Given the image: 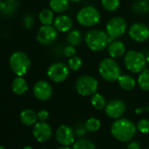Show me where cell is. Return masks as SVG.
<instances>
[{"instance_id": "cell-1", "label": "cell", "mask_w": 149, "mask_h": 149, "mask_svg": "<svg viewBox=\"0 0 149 149\" xmlns=\"http://www.w3.org/2000/svg\"><path fill=\"white\" fill-rule=\"evenodd\" d=\"M137 132L136 125L127 118H117L111 125V133L117 140L128 142L132 139Z\"/></svg>"}, {"instance_id": "cell-2", "label": "cell", "mask_w": 149, "mask_h": 149, "mask_svg": "<svg viewBox=\"0 0 149 149\" xmlns=\"http://www.w3.org/2000/svg\"><path fill=\"white\" fill-rule=\"evenodd\" d=\"M98 73L101 77L109 83L118 81L121 76V68L113 58H104L98 66Z\"/></svg>"}, {"instance_id": "cell-3", "label": "cell", "mask_w": 149, "mask_h": 149, "mask_svg": "<svg viewBox=\"0 0 149 149\" xmlns=\"http://www.w3.org/2000/svg\"><path fill=\"white\" fill-rule=\"evenodd\" d=\"M85 43L88 48L93 52H99L106 48L109 44V36L106 32L99 29H92L85 35Z\"/></svg>"}, {"instance_id": "cell-4", "label": "cell", "mask_w": 149, "mask_h": 149, "mask_svg": "<svg viewBox=\"0 0 149 149\" xmlns=\"http://www.w3.org/2000/svg\"><path fill=\"white\" fill-rule=\"evenodd\" d=\"M124 64L127 70L133 74H138L145 69L146 59L143 53L135 50H130L125 54Z\"/></svg>"}, {"instance_id": "cell-5", "label": "cell", "mask_w": 149, "mask_h": 149, "mask_svg": "<svg viewBox=\"0 0 149 149\" xmlns=\"http://www.w3.org/2000/svg\"><path fill=\"white\" fill-rule=\"evenodd\" d=\"M9 63L12 70L18 77H23L28 72L31 67V60L26 54L21 51L13 53L10 57Z\"/></svg>"}, {"instance_id": "cell-6", "label": "cell", "mask_w": 149, "mask_h": 149, "mask_svg": "<svg viewBox=\"0 0 149 149\" xmlns=\"http://www.w3.org/2000/svg\"><path fill=\"white\" fill-rule=\"evenodd\" d=\"M77 22L85 27H92L101 21V14L99 11L92 6H88L82 8L77 14Z\"/></svg>"}, {"instance_id": "cell-7", "label": "cell", "mask_w": 149, "mask_h": 149, "mask_svg": "<svg viewBox=\"0 0 149 149\" xmlns=\"http://www.w3.org/2000/svg\"><path fill=\"white\" fill-rule=\"evenodd\" d=\"M74 87L79 95L83 97H90L97 93L98 89V82L92 76L84 74L77 80Z\"/></svg>"}, {"instance_id": "cell-8", "label": "cell", "mask_w": 149, "mask_h": 149, "mask_svg": "<svg viewBox=\"0 0 149 149\" xmlns=\"http://www.w3.org/2000/svg\"><path fill=\"white\" fill-rule=\"evenodd\" d=\"M105 29L108 36L114 40L125 33L127 23L122 17H113L107 22Z\"/></svg>"}, {"instance_id": "cell-9", "label": "cell", "mask_w": 149, "mask_h": 149, "mask_svg": "<svg viewBox=\"0 0 149 149\" xmlns=\"http://www.w3.org/2000/svg\"><path fill=\"white\" fill-rule=\"evenodd\" d=\"M47 76L54 83H62L69 76V68L63 62H54L49 66Z\"/></svg>"}, {"instance_id": "cell-10", "label": "cell", "mask_w": 149, "mask_h": 149, "mask_svg": "<svg viewBox=\"0 0 149 149\" xmlns=\"http://www.w3.org/2000/svg\"><path fill=\"white\" fill-rule=\"evenodd\" d=\"M58 37V31L52 25H42L37 33V40L42 45H50L54 43Z\"/></svg>"}, {"instance_id": "cell-11", "label": "cell", "mask_w": 149, "mask_h": 149, "mask_svg": "<svg viewBox=\"0 0 149 149\" xmlns=\"http://www.w3.org/2000/svg\"><path fill=\"white\" fill-rule=\"evenodd\" d=\"M128 34L132 40L142 43L149 39V27L143 23H134L130 26Z\"/></svg>"}, {"instance_id": "cell-12", "label": "cell", "mask_w": 149, "mask_h": 149, "mask_svg": "<svg viewBox=\"0 0 149 149\" xmlns=\"http://www.w3.org/2000/svg\"><path fill=\"white\" fill-rule=\"evenodd\" d=\"M52 133L53 132L51 126L44 121H40L33 125V135L39 142L43 143L48 141L52 137Z\"/></svg>"}, {"instance_id": "cell-13", "label": "cell", "mask_w": 149, "mask_h": 149, "mask_svg": "<svg viewBox=\"0 0 149 149\" xmlns=\"http://www.w3.org/2000/svg\"><path fill=\"white\" fill-rule=\"evenodd\" d=\"M125 109H126L125 104L120 99L111 100L110 102L107 103L104 108L106 115L110 118H113V119L121 118L124 115Z\"/></svg>"}, {"instance_id": "cell-14", "label": "cell", "mask_w": 149, "mask_h": 149, "mask_svg": "<svg viewBox=\"0 0 149 149\" xmlns=\"http://www.w3.org/2000/svg\"><path fill=\"white\" fill-rule=\"evenodd\" d=\"M74 132L73 129L66 125H61L56 131L55 136L57 141L61 146H69L74 143Z\"/></svg>"}, {"instance_id": "cell-15", "label": "cell", "mask_w": 149, "mask_h": 149, "mask_svg": "<svg viewBox=\"0 0 149 149\" xmlns=\"http://www.w3.org/2000/svg\"><path fill=\"white\" fill-rule=\"evenodd\" d=\"M53 94L51 84L44 80L38 81L33 86V95L40 101H47L50 99Z\"/></svg>"}, {"instance_id": "cell-16", "label": "cell", "mask_w": 149, "mask_h": 149, "mask_svg": "<svg viewBox=\"0 0 149 149\" xmlns=\"http://www.w3.org/2000/svg\"><path fill=\"white\" fill-rule=\"evenodd\" d=\"M53 24L54 28L61 33L69 32L73 26V21L68 15H60L56 17Z\"/></svg>"}, {"instance_id": "cell-17", "label": "cell", "mask_w": 149, "mask_h": 149, "mask_svg": "<svg viewBox=\"0 0 149 149\" xmlns=\"http://www.w3.org/2000/svg\"><path fill=\"white\" fill-rule=\"evenodd\" d=\"M19 7L17 0H3L0 2V13L5 17H12Z\"/></svg>"}, {"instance_id": "cell-18", "label": "cell", "mask_w": 149, "mask_h": 149, "mask_svg": "<svg viewBox=\"0 0 149 149\" xmlns=\"http://www.w3.org/2000/svg\"><path fill=\"white\" fill-rule=\"evenodd\" d=\"M125 50L126 48H125V44L120 40H115V41L111 42L107 47L109 55L113 59L123 56L125 54Z\"/></svg>"}, {"instance_id": "cell-19", "label": "cell", "mask_w": 149, "mask_h": 149, "mask_svg": "<svg viewBox=\"0 0 149 149\" xmlns=\"http://www.w3.org/2000/svg\"><path fill=\"white\" fill-rule=\"evenodd\" d=\"M19 118H20V121L22 122V124H24L25 125L30 126V125H35L37 123L38 115L34 111H33L31 109H26V110H24L23 111H21Z\"/></svg>"}, {"instance_id": "cell-20", "label": "cell", "mask_w": 149, "mask_h": 149, "mask_svg": "<svg viewBox=\"0 0 149 149\" xmlns=\"http://www.w3.org/2000/svg\"><path fill=\"white\" fill-rule=\"evenodd\" d=\"M12 90L16 95H23L28 90L26 81L22 77H16L12 84Z\"/></svg>"}, {"instance_id": "cell-21", "label": "cell", "mask_w": 149, "mask_h": 149, "mask_svg": "<svg viewBox=\"0 0 149 149\" xmlns=\"http://www.w3.org/2000/svg\"><path fill=\"white\" fill-rule=\"evenodd\" d=\"M118 83L124 91H132L136 86L135 79L129 74H121L118 79Z\"/></svg>"}, {"instance_id": "cell-22", "label": "cell", "mask_w": 149, "mask_h": 149, "mask_svg": "<svg viewBox=\"0 0 149 149\" xmlns=\"http://www.w3.org/2000/svg\"><path fill=\"white\" fill-rule=\"evenodd\" d=\"M69 0H50V9L57 13H62L66 12L69 6Z\"/></svg>"}, {"instance_id": "cell-23", "label": "cell", "mask_w": 149, "mask_h": 149, "mask_svg": "<svg viewBox=\"0 0 149 149\" xmlns=\"http://www.w3.org/2000/svg\"><path fill=\"white\" fill-rule=\"evenodd\" d=\"M82 40H83V34L79 30L74 29V30H70L68 32V36H67V41H68V45L77 47L81 44Z\"/></svg>"}, {"instance_id": "cell-24", "label": "cell", "mask_w": 149, "mask_h": 149, "mask_svg": "<svg viewBox=\"0 0 149 149\" xmlns=\"http://www.w3.org/2000/svg\"><path fill=\"white\" fill-rule=\"evenodd\" d=\"M138 85L139 87L145 91H149V69H143L138 77Z\"/></svg>"}, {"instance_id": "cell-25", "label": "cell", "mask_w": 149, "mask_h": 149, "mask_svg": "<svg viewBox=\"0 0 149 149\" xmlns=\"http://www.w3.org/2000/svg\"><path fill=\"white\" fill-rule=\"evenodd\" d=\"M39 19L42 25H45V26L52 25L54 23V20L53 11L50 9L41 10L40 14H39Z\"/></svg>"}, {"instance_id": "cell-26", "label": "cell", "mask_w": 149, "mask_h": 149, "mask_svg": "<svg viewBox=\"0 0 149 149\" xmlns=\"http://www.w3.org/2000/svg\"><path fill=\"white\" fill-rule=\"evenodd\" d=\"M91 104L92 107L95 108L96 110H103L105 108L107 104L105 97L99 93H95L93 96H91Z\"/></svg>"}, {"instance_id": "cell-27", "label": "cell", "mask_w": 149, "mask_h": 149, "mask_svg": "<svg viewBox=\"0 0 149 149\" xmlns=\"http://www.w3.org/2000/svg\"><path fill=\"white\" fill-rule=\"evenodd\" d=\"M72 149H97L95 144L87 139H79L78 140L74 141L73 144Z\"/></svg>"}, {"instance_id": "cell-28", "label": "cell", "mask_w": 149, "mask_h": 149, "mask_svg": "<svg viewBox=\"0 0 149 149\" xmlns=\"http://www.w3.org/2000/svg\"><path fill=\"white\" fill-rule=\"evenodd\" d=\"M132 7L136 13L144 14L149 11V3L146 0H136Z\"/></svg>"}, {"instance_id": "cell-29", "label": "cell", "mask_w": 149, "mask_h": 149, "mask_svg": "<svg viewBox=\"0 0 149 149\" xmlns=\"http://www.w3.org/2000/svg\"><path fill=\"white\" fill-rule=\"evenodd\" d=\"M85 128L88 132H97L100 127H101V122L98 118H90L86 120L85 124Z\"/></svg>"}, {"instance_id": "cell-30", "label": "cell", "mask_w": 149, "mask_h": 149, "mask_svg": "<svg viewBox=\"0 0 149 149\" xmlns=\"http://www.w3.org/2000/svg\"><path fill=\"white\" fill-rule=\"evenodd\" d=\"M103 8L108 12H115L120 6V0H101Z\"/></svg>"}, {"instance_id": "cell-31", "label": "cell", "mask_w": 149, "mask_h": 149, "mask_svg": "<svg viewBox=\"0 0 149 149\" xmlns=\"http://www.w3.org/2000/svg\"><path fill=\"white\" fill-rule=\"evenodd\" d=\"M83 63L84 62H83V60L81 59V57L74 55L68 59V66L69 69H71L72 71H78L82 68Z\"/></svg>"}, {"instance_id": "cell-32", "label": "cell", "mask_w": 149, "mask_h": 149, "mask_svg": "<svg viewBox=\"0 0 149 149\" xmlns=\"http://www.w3.org/2000/svg\"><path fill=\"white\" fill-rule=\"evenodd\" d=\"M137 131H139L140 133L146 134L149 132V120L146 118H142L137 123Z\"/></svg>"}, {"instance_id": "cell-33", "label": "cell", "mask_w": 149, "mask_h": 149, "mask_svg": "<svg viewBox=\"0 0 149 149\" xmlns=\"http://www.w3.org/2000/svg\"><path fill=\"white\" fill-rule=\"evenodd\" d=\"M63 54L66 57H68V58L74 56L77 54L76 47H74L72 45H68V46L65 47V48L63 49Z\"/></svg>"}, {"instance_id": "cell-34", "label": "cell", "mask_w": 149, "mask_h": 149, "mask_svg": "<svg viewBox=\"0 0 149 149\" xmlns=\"http://www.w3.org/2000/svg\"><path fill=\"white\" fill-rule=\"evenodd\" d=\"M34 24V19L32 15L28 14L25 19H24V26L27 28V29H31L33 27Z\"/></svg>"}, {"instance_id": "cell-35", "label": "cell", "mask_w": 149, "mask_h": 149, "mask_svg": "<svg viewBox=\"0 0 149 149\" xmlns=\"http://www.w3.org/2000/svg\"><path fill=\"white\" fill-rule=\"evenodd\" d=\"M37 115H38V119L40 121H44V122H46L48 119V117H49V113L46 110H40L37 113Z\"/></svg>"}, {"instance_id": "cell-36", "label": "cell", "mask_w": 149, "mask_h": 149, "mask_svg": "<svg viewBox=\"0 0 149 149\" xmlns=\"http://www.w3.org/2000/svg\"><path fill=\"white\" fill-rule=\"evenodd\" d=\"M86 128H85V125H83L81 124H79L76 129H74V133H76L77 135L78 136H84L85 133H86Z\"/></svg>"}, {"instance_id": "cell-37", "label": "cell", "mask_w": 149, "mask_h": 149, "mask_svg": "<svg viewBox=\"0 0 149 149\" xmlns=\"http://www.w3.org/2000/svg\"><path fill=\"white\" fill-rule=\"evenodd\" d=\"M127 149H140V144L138 141H132L128 144Z\"/></svg>"}, {"instance_id": "cell-38", "label": "cell", "mask_w": 149, "mask_h": 149, "mask_svg": "<svg viewBox=\"0 0 149 149\" xmlns=\"http://www.w3.org/2000/svg\"><path fill=\"white\" fill-rule=\"evenodd\" d=\"M145 111H146L145 107H138V108L135 109V113H136L137 115H140V114H142V113L145 112Z\"/></svg>"}, {"instance_id": "cell-39", "label": "cell", "mask_w": 149, "mask_h": 149, "mask_svg": "<svg viewBox=\"0 0 149 149\" xmlns=\"http://www.w3.org/2000/svg\"><path fill=\"white\" fill-rule=\"evenodd\" d=\"M57 149H71V148L69 146H61V147H59Z\"/></svg>"}, {"instance_id": "cell-40", "label": "cell", "mask_w": 149, "mask_h": 149, "mask_svg": "<svg viewBox=\"0 0 149 149\" xmlns=\"http://www.w3.org/2000/svg\"><path fill=\"white\" fill-rule=\"evenodd\" d=\"M23 149H34L33 146H25Z\"/></svg>"}, {"instance_id": "cell-41", "label": "cell", "mask_w": 149, "mask_h": 149, "mask_svg": "<svg viewBox=\"0 0 149 149\" xmlns=\"http://www.w3.org/2000/svg\"><path fill=\"white\" fill-rule=\"evenodd\" d=\"M146 62L149 63V52L147 53V54H146Z\"/></svg>"}, {"instance_id": "cell-42", "label": "cell", "mask_w": 149, "mask_h": 149, "mask_svg": "<svg viewBox=\"0 0 149 149\" xmlns=\"http://www.w3.org/2000/svg\"><path fill=\"white\" fill-rule=\"evenodd\" d=\"M145 110H146V111H149V103H148V104L145 107Z\"/></svg>"}, {"instance_id": "cell-43", "label": "cell", "mask_w": 149, "mask_h": 149, "mask_svg": "<svg viewBox=\"0 0 149 149\" xmlns=\"http://www.w3.org/2000/svg\"><path fill=\"white\" fill-rule=\"evenodd\" d=\"M69 1H71V2H74V3H77V2H80V1H82V0H69Z\"/></svg>"}, {"instance_id": "cell-44", "label": "cell", "mask_w": 149, "mask_h": 149, "mask_svg": "<svg viewBox=\"0 0 149 149\" xmlns=\"http://www.w3.org/2000/svg\"><path fill=\"white\" fill-rule=\"evenodd\" d=\"M0 149H6L4 146H0Z\"/></svg>"}, {"instance_id": "cell-45", "label": "cell", "mask_w": 149, "mask_h": 149, "mask_svg": "<svg viewBox=\"0 0 149 149\" xmlns=\"http://www.w3.org/2000/svg\"><path fill=\"white\" fill-rule=\"evenodd\" d=\"M146 1H147V2H148V1H149V0H146Z\"/></svg>"}, {"instance_id": "cell-46", "label": "cell", "mask_w": 149, "mask_h": 149, "mask_svg": "<svg viewBox=\"0 0 149 149\" xmlns=\"http://www.w3.org/2000/svg\"><path fill=\"white\" fill-rule=\"evenodd\" d=\"M42 149H47V148H42Z\"/></svg>"}, {"instance_id": "cell-47", "label": "cell", "mask_w": 149, "mask_h": 149, "mask_svg": "<svg viewBox=\"0 0 149 149\" xmlns=\"http://www.w3.org/2000/svg\"><path fill=\"white\" fill-rule=\"evenodd\" d=\"M0 2H1V0H0Z\"/></svg>"}, {"instance_id": "cell-48", "label": "cell", "mask_w": 149, "mask_h": 149, "mask_svg": "<svg viewBox=\"0 0 149 149\" xmlns=\"http://www.w3.org/2000/svg\"><path fill=\"white\" fill-rule=\"evenodd\" d=\"M147 149H149V148H147Z\"/></svg>"}]
</instances>
